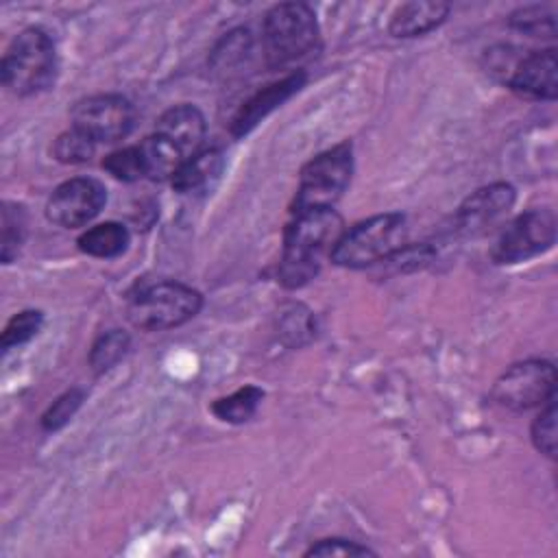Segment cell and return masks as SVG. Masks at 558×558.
<instances>
[{"label": "cell", "mask_w": 558, "mask_h": 558, "mask_svg": "<svg viewBox=\"0 0 558 558\" xmlns=\"http://www.w3.org/2000/svg\"><path fill=\"white\" fill-rule=\"evenodd\" d=\"M44 325V314L39 310H22L15 316L9 318V323L2 329V338L0 344L4 351H9L11 347L24 344L31 338L37 336V331Z\"/></svg>", "instance_id": "obj_22"}, {"label": "cell", "mask_w": 558, "mask_h": 558, "mask_svg": "<svg viewBox=\"0 0 558 558\" xmlns=\"http://www.w3.org/2000/svg\"><path fill=\"white\" fill-rule=\"evenodd\" d=\"M449 15V4L434 0H412L401 4L388 24L395 37H418L440 26Z\"/></svg>", "instance_id": "obj_15"}, {"label": "cell", "mask_w": 558, "mask_h": 558, "mask_svg": "<svg viewBox=\"0 0 558 558\" xmlns=\"http://www.w3.org/2000/svg\"><path fill=\"white\" fill-rule=\"evenodd\" d=\"M137 146H140L142 161H144V177H148L153 181H163V179L172 181V177L185 161L181 150L159 133L148 135Z\"/></svg>", "instance_id": "obj_17"}, {"label": "cell", "mask_w": 558, "mask_h": 558, "mask_svg": "<svg viewBox=\"0 0 558 558\" xmlns=\"http://www.w3.org/2000/svg\"><path fill=\"white\" fill-rule=\"evenodd\" d=\"M72 129L81 131L96 144L124 140L135 124L133 105L118 94H96L72 107Z\"/></svg>", "instance_id": "obj_9"}, {"label": "cell", "mask_w": 558, "mask_h": 558, "mask_svg": "<svg viewBox=\"0 0 558 558\" xmlns=\"http://www.w3.org/2000/svg\"><path fill=\"white\" fill-rule=\"evenodd\" d=\"M375 551L368 549L366 545H357L355 541H347V538H325L318 541L316 545H312L305 556H323V558H333V556H373Z\"/></svg>", "instance_id": "obj_28"}, {"label": "cell", "mask_w": 558, "mask_h": 558, "mask_svg": "<svg viewBox=\"0 0 558 558\" xmlns=\"http://www.w3.org/2000/svg\"><path fill=\"white\" fill-rule=\"evenodd\" d=\"M342 235V218L336 209L296 211L283 233V253L279 262L281 286L296 290L305 286L320 268L323 255Z\"/></svg>", "instance_id": "obj_1"}, {"label": "cell", "mask_w": 558, "mask_h": 558, "mask_svg": "<svg viewBox=\"0 0 558 558\" xmlns=\"http://www.w3.org/2000/svg\"><path fill=\"white\" fill-rule=\"evenodd\" d=\"M351 174H353L351 142L336 144L333 148L316 155L301 170L292 214L310 211V209H333V203L347 190Z\"/></svg>", "instance_id": "obj_6"}, {"label": "cell", "mask_w": 558, "mask_h": 558, "mask_svg": "<svg viewBox=\"0 0 558 558\" xmlns=\"http://www.w3.org/2000/svg\"><path fill=\"white\" fill-rule=\"evenodd\" d=\"M203 305L198 290L179 281H153L137 286L126 299V318L148 331L179 327L194 318Z\"/></svg>", "instance_id": "obj_5"}, {"label": "cell", "mask_w": 558, "mask_h": 558, "mask_svg": "<svg viewBox=\"0 0 558 558\" xmlns=\"http://www.w3.org/2000/svg\"><path fill=\"white\" fill-rule=\"evenodd\" d=\"M506 83L521 96L554 100L558 94V59L556 50H532L514 63Z\"/></svg>", "instance_id": "obj_12"}, {"label": "cell", "mask_w": 558, "mask_h": 558, "mask_svg": "<svg viewBox=\"0 0 558 558\" xmlns=\"http://www.w3.org/2000/svg\"><path fill=\"white\" fill-rule=\"evenodd\" d=\"M83 397H85V392L81 390V388H70V390H65L59 399H54L52 401V405L44 412V416H41V427L46 429V432H57V429H61L72 416H74V412L78 410V405L83 403Z\"/></svg>", "instance_id": "obj_25"}, {"label": "cell", "mask_w": 558, "mask_h": 558, "mask_svg": "<svg viewBox=\"0 0 558 558\" xmlns=\"http://www.w3.org/2000/svg\"><path fill=\"white\" fill-rule=\"evenodd\" d=\"M107 201V190L100 181L89 177H76L54 187L46 203V216L50 222L63 229H76L94 220Z\"/></svg>", "instance_id": "obj_10"}, {"label": "cell", "mask_w": 558, "mask_h": 558, "mask_svg": "<svg viewBox=\"0 0 558 558\" xmlns=\"http://www.w3.org/2000/svg\"><path fill=\"white\" fill-rule=\"evenodd\" d=\"M493 401L512 412H525L554 401L556 368L547 360H525L499 375L490 392Z\"/></svg>", "instance_id": "obj_7"}, {"label": "cell", "mask_w": 558, "mask_h": 558, "mask_svg": "<svg viewBox=\"0 0 558 558\" xmlns=\"http://www.w3.org/2000/svg\"><path fill=\"white\" fill-rule=\"evenodd\" d=\"M131 347V338L126 331L122 329H111L107 333H102L89 351V366L96 375L113 368L129 351Z\"/></svg>", "instance_id": "obj_20"}, {"label": "cell", "mask_w": 558, "mask_h": 558, "mask_svg": "<svg viewBox=\"0 0 558 558\" xmlns=\"http://www.w3.org/2000/svg\"><path fill=\"white\" fill-rule=\"evenodd\" d=\"M2 244H0V257L2 264H11L13 257H17L22 242L26 238V211L17 203H4L2 205Z\"/></svg>", "instance_id": "obj_21"}, {"label": "cell", "mask_w": 558, "mask_h": 558, "mask_svg": "<svg viewBox=\"0 0 558 558\" xmlns=\"http://www.w3.org/2000/svg\"><path fill=\"white\" fill-rule=\"evenodd\" d=\"M532 442L547 458H556V403H545V410L532 423Z\"/></svg>", "instance_id": "obj_26"}, {"label": "cell", "mask_w": 558, "mask_h": 558, "mask_svg": "<svg viewBox=\"0 0 558 558\" xmlns=\"http://www.w3.org/2000/svg\"><path fill=\"white\" fill-rule=\"evenodd\" d=\"M556 240V216L551 209H530L510 220L493 244L495 264H517L545 253Z\"/></svg>", "instance_id": "obj_8"}, {"label": "cell", "mask_w": 558, "mask_h": 558, "mask_svg": "<svg viewBox=\"0 0 558 558\" xmlns=\"http://www.w3.org/2000/svg\"><path fill=\"white\" fill-rule=\"evenodd\" d=\"M57 74V52L50 35L31 26L20 31L0 63V76L15 96H33L48 89Z\"/></svg>", "instance_id": "obj_2"}, {"label": "cell", "mask_w": 558, "mask_h": 558, "mask_svg": "<svg viewBox=\"0 0 558 558\" xmlns=\"http://www.w3.org/2000/svg\"><path fill=\"white\" fill-rule=\"evenodd\" d=\"M222 166L225 157L218 148H203L181 163V168L172 177V187L181 194L203 192L218 179Z\"/></svg>", "instance_id": "obj_16"}, {"label": "cell", "mask_w": 558, "mask_h": 558, "mask_svg": "<svg viewBox=\"0 0 558 558\" xmlns=\"http://www.w3.org/2000/svg\"><path fill=\"white\" fill-rule=\"evenodd\" d=\"M155 133L172 142L187 159L201 150L205 140V118L194 105H174L159 116Z\"/></svg>", "instance_id": "obj_14"}, {"label": "cell", "mask_w": 558, "mask_h": 558, "mask_svg": "<svg viewBox=\"0 0 558 558\" xmlns=\"http://www.w3.org/2000/svg\"><path fill=\"white\" fill-rule=\"evenodd\" d=\"M405 216L377 214L344 231L331 248V262L344 268H366L386 262L405 246Z\"/></svg>", "instance_id": "obj_4"}, {"label": "cell", "mask_w": 558, "mask_h": 558, "mask_svg": "<svg viewBox=\"0 0 558 558\" xmlns=\"http://www.w3.org/2000/svg\"><path fill=\"white\" fill-rule=\"evenodd\" d=\"M318 22L305 2L275 4L262 26L264 54L270 68L290 65L318 48Z\"/></svg>", "instance_id": "obj_3"}, {"label": "cell", "mask_w": 558, "mask_h": 558, "mask_svg": "<svg viewBox=\"0 0 558 558\" xmlns=\"http://www.w3.org/2000/svg\"><path fill=\"white\" fill-rule=\"evenodd\" d=\"M102 168L113 174L120 181H137L144 177V161H142V153L140 146H124L120 150L109 153L102 159Z\"/></svg>", "instance_id": "obj_23"}, {"label": "cell", "mask_w": 558, "mask_h": 558, "mask_svg": "<svg viewBox=\"0 0 558 558\" xmlns=\"http://www.w3.org/2000/svg\"><path fill=\"white\" fill-rule=\"evenodd\" d=\"M510 24L517 31H523V33H527L532 37H554V33H556L554 17L549 13H543L538 7L521 9V11L512 13Z\"/></svg>", "instance_id": "obj_27"}, {"label": "cell", "mask_w": 558, "mask_h": 558, "mask_svg": "<svg viewBox=\"0 0 558 558\" xmlns=\"http://www.w3.org/2000/svg\"><path fill=\"white\" fill-rule=\"evenodd\" d=\"M94 148H96V142H92L81 131L70 129L54 140L52 153L63 163H83L94 155Z\"/></svg>", "instance_id": "obj_24"}, {"label": "cell", "mask_w": 558, "mask_h": 558, "mask_svg": "<svg viewBox=\"0 0 558 558\" xmlns=\"http://www.w3.org/2000/svg\"><path fill=\"white\" fill-rule=\"evenodd\" d=\"M514 205V187L510 183H490L469 194L456 211L453 227L464 238H480L499 225Z\"/></svg>", "instance_id": "obj_11"}, {"label": "cell", "mask_w": 558, "mask_h": 558, "mask_svg": "<svg viewBox=\"0 0 558 558\" xmlns=\"http://www.w3.org/2000/svg\"><path fill=\"white\" fill-rule=\"evenodd\" d=\"M305 83V72H292L270 85H266L264 89L255 92L233 116L231 120V133L235 137H242L246 133H251L268 113H272L277 107H281L292 94H296Z\"/></svg>", "instance_id": "obj_13"}, {"label": "cell", "mask_w": 558, "mask_h": 558, "mask_svg": "<svg viewBox=\"0 0 558 558\" xmlns=\"http://www.w3.org/2000/svg\"><path fill=\"white\" fill-rule=\"evenodd\" d=\"M264 399V390L257 388V386H242L238 388L235 392L227 395V397H220L214 401L211 405V412L225 421V423H246L259 408Z\"/></svg>", "instance_id": "obj_19"}, {"label": "cell", "mask_w": 558, "mask_h": 558, "mask_svg": "<svg viewBox=\"0 0 558 558\" xmlns=\"http://www.w3.org/2000/svg\"><path fill=\"white\" fill-rule=\"evenodd\" d=\"M129 231L124 225L120 222H102V225H96L92 229H87L81 238H78V248L85 253V255H92V257H116L120 253L126 251L129 246Z\"/></svg>", "instance_id": "obj_18"}]
</instances>
